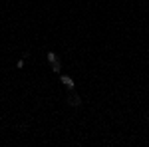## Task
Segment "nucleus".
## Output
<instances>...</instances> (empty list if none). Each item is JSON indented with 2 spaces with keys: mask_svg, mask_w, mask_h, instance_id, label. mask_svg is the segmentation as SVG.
Segmentation results:
<instances>
[{
  "mask_svg": "<svg viewBox=\"0 0 149 147\" xmlns=\"http://www.w3.org/2000/svg\"><path fill=\"white\" fill-rule=\"evenodd\" d=\"M52 68H54V72H60V62H56V64H52Z\"/></svg>",
  "mask_w": 149,
  "mask_h": 147,
  "instance_id": "20e7f679",
  "label": "nucleus"
},
{
  "mask_svg": "<svg viewBox=\"0 0 149 147\" xmlns=\"http://www.w3.org/2000/svg\"><path fill=\"white\" fill-rule=\"evenodd\" d=\"M48 62H50V64H56V62H60V60H58V56L54 54V52H48Z\"/></svg>",
  "mask_w": 149,
  "mask_h": 147,
  "instance_id": "f03ea898",
  "label": "nucleus"
},
{
  "mask_svg": "<svg viewBox=\"0 0 149 147\" xmlns=\"http://www.w3.org/2000/svg\"><path fill=\"white\" fill-rule=\"evenodd\" d=\"M62 84H64L66 88H70V90L74 88V79H72V78H68V76H62Z\"/></svg>",
  "mask_w": 149,
  "mask_h": 147,
  "instance_id": "f257e3e1",
  "label": "nucleus"
},
{
  "mask_svg": "<svg viewBox=\"0 0 149 147\" xmlns=\"http://www.w3.org/2000/svg\"><path fill=\"white\" fill-rule=\"evenodd\" d=\"M70 103H72V105H80V98H78V95H74V98L70 100Z\"/></svg>",
  "mask_w": 149,
  "mask_h": 147,
  "instance_id": "7ed1b4c3",
  "label": "nucleus"
}]
</instances>
